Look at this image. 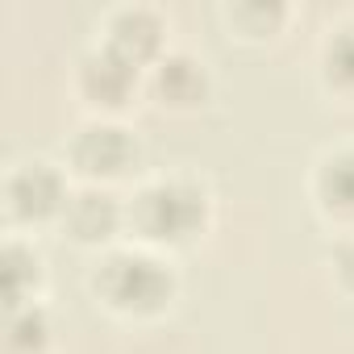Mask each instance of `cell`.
<instances>
[{
    "mask_svg": "<svg viewBox=\"0 0 354 354\" xmlns=\"http://www.w3.org/2000/svg\"><path fill=\"white\" fill-rule=\"evenodd\" d=\"M158 17L146 13V9H129L113 21V38H109V50H117L121 59L129 63H142L154 46H158Z\"/></svg>",
    "mask_w": 354,
    "mask_h": 354,
    "instance_id": "5",
    "label": "cell"
},
{
    "mask_svg": "<svg viewBox=\"0 0 354 354\" xmlns=\"http://www.w3.org/2000/svg\"><path fill=\"white\" fill-rule=\"evenodd\" d=\"M96 288L109 296V304H117L125 313H150L171 296V271L150 254L125 250L100 267Z\"/></svg>",
    "mask_w": 354,
    "mask_h": 354,
    "instance_id": "1",
    "label": "cell"
},
{
    "mask_svg": "<svg viewBox=\"0 0 354 354\" xmlns=\"http://www.w3.org/2000/svg\"><path fill=\"white\" fill-rule=\"evenodd\" d=\"M329 71L342 84H354V26H346L333 42H329Z\"/></svg>",
    "mask_w": 354,
    "mask_h": 354,
    "instance_id": "12",
    "label": "cell"
},
{
    "mask_svg": "<svg viewBox=\"0 0 354 354\" xmlns=\"http://www.w3.org/2000/svg\"><path fill=\"white\" fill-rule=\"evenodd\" d=\"M5 263H9V271H5V275H9V300L17 304V300H21L26 279H30V275H38V259H34V254H26L21 246H9V250H5Z\"/></svg>",
    "mask_w": 354,
    "mask_h": 354,
    "instance_id": "11",
    "label": "cell"
},
{
    "mask_svg": "<svg viewBox=\"0 0 354 354\" xmlns=\"http://www.w3.org/2000/svg\"><path fill=\"white\" fill-rule=\"evenodd\" d=\"M158 92L171 104H192V100H201V92H205V67L196 59H188V55H171L158 67Z\"/></svg>",
    "mask_w": 354,
    "mask_h": 354,
    "instance_id": "8",
    "label": "cell"
},
{
    "mask_svg": "<svg viewBox=\"0 0 354 354\" xmlns=\"http://www.w3.org/2000/svg\"><path fill=\"white\" fill-rule=\"evenodd\" d=\"M129 84H133V63L121 59L117 50H100L84 63V88L104 104H117L129 92Z\"/></svg>",
    "mask_w": 354,
    "mask_h": 354,
    "instance_id": "6",
    "label": "cell"
},
{
    "mask_svg": "<svg viewBox=\"0 0 354 354\" xmlns=\"http://www.w3.org/2000/svg\"><path fill=\"white\" fill-rule=\"evenodd\" d=\"M321 196L329 209L354 213V150H342L321 167Z\"/></svg>",
    "mask_w": 354,
    "mask_h": 354,
    "instance_id": "9",
    "label": "cell"
},
{
    "mask_svg": "<svg viewBox=\"0 0 354 354\" xmlns=\"http://www.w3.org/2000/svg\"><path fill=\"white\" fill-rule=\"evenodd\" d=\"M9 201H13V213L21 217H42V213H55L63 205V180L46 167V162H30L13 175L9 184Z\"/></svg>",
    "mask_w": 354,
    "mask_h": 354,
    "instance_id": "4",
    "label": "cell"
},
{
    "mask_svg": "<svg viewBox=\"0 0 354 354\" xmlns=\"http://www.w3.org/2000/svg\"><path fill=\"white\" fill-rule=\"evenodd\" d=\"M46 333H50V325H46V313H42V308L13 313V321H9V342H13L17 350H38V346L46 342Z\"/></svg>",
    "mask_w": 354,
    "mask_h": 354,
    "instance_id": "10",
    "label": "cell"
},
{
    "mask_svg": "<svg viewBox=\"0 0 354 354\" xmlns=\"http://www.w3.org/2000/svg\"><path fill=\"white\" fill-rule=\"evenodd\" d=\"M133 217H138V225H142L150 238H162V242L188 238V234L205 221V192L192 188V184H184V180L150 184V188L138 196Z\"/></svg>",
    "mask_w": 354,
    "mask_h": 354,
    "instance_id": "2",
    "label": "cell"
},
{
    "mask_svg": "<svg viewBox=\"0 0 354 354\" xmlns=\"http://www.w3.org/2000/svg\"><path fill=\"white\" fill-rule=\"evenodd\" d=\"M337 271H342V279L354 288V242H346V246L337 250Z\"/></svg>",
    "mask_w": 354,
    "mask_h": 354,
    "instance_id": "13",
    "label": "cell"
},
{
    "mask_svg": "<svg viewBox=\"0 0 354 354\" xmlns=\"http://www.w3.org/2000/svg\"><path fill=\"white\" fill-rule=\"evenodd\" d=\"M117 217H121V209H117V201L109 196V192H80L71 205H67V221H71V230H75V238H84V242H92V238H109L113 230H117Z\"/></svg>",
    "mask_w": 354,
    "mask_h": 354,
    "instance_id": "7",
    "label": "cell"
},
{
    "mask_svg": "<svg viewBox=\"0 0 354 354\" xmlns=\"http://www.w3.org/2000/svg\"><path fill=\"white\" fill-rule=\"evenodd\" d=\"M133 158V142L121 125H88L75 142V162L92 175H117Z\"/></svg>",
    "mask_w": 354,
    "mask_h": 354,
    "instance_id": "3",
    "label": "cell"
}]
</instances>
